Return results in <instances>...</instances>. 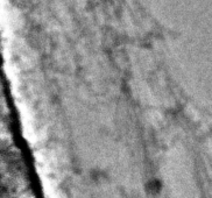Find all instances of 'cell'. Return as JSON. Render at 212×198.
Masks as SVG:
<instances>
[{"mask_svg": "<svg viewBox=\"0 0 212 198\" xmlns=\"http://www.w3.org/2000/svg\"><path fill=\"white\" fill-rule=\"evenodd\" d=\"M148 186H149V191L156 194V192H159L160 189H161V183L157 181H152V182H149Z\"/></svg>", "mask_w": 212, "mask_h": 198, "instance_id": "obj_1", "label": "cell"}]
</instances>
